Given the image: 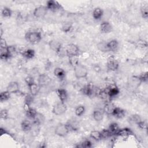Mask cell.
I'll return each mask as SVG.
<instances>
[{
	"label": "cell",
	"instance_id": "40",
	"mask_svg": "<svg viewBox=\"0 0 148 148\" xmlns=\"http://www.w3.org/2000/svg\"><path fill=\"white\" fill-rule=\"evenodd\" d=\"M8 116H9V113L7 109H3L1 110V112H0L1 119L3 120H6L8 118Z\"/></svg>",
	"mask_w": 148,
	"mask_h": 148
},
{
	"label": "cell",
	"instance_id": "37",
	"mask_svg": "<svg viewBox=\"0 0 148 148\" xmlns=\"http://www.w3.org/2000/svg\"><path fill=\"white\" fill-rule=\"evenodd\" d=\"M142 120L138 114H132L129 119V121L131 123L136 124V125Z\"/></svg>",
	"mask_w": 148,
	"mask_h": 148
},
{
	"label": "cell",
	"instance_id": "17",
	"mask_svg": "<svg viewBox=\"0 0 148 148\" xmlns=\"http://www.w3.org/2000/svg\"><path fill=\"white\" fill-rule=\"evenodd\" d=\"M109 51H116L119 48V42L116 39H112L107 42Z\"/></svg>",
	"mask_w": 148,
	"mask_h": 148
},
{
	"label": "cell",
	"instance_id": "39",
	"mask_svg": "<svg viewBox=\"0 0 148 148\" xmlns=\"http://www.w3.org/2000/svg\"><path fill=\"white\" fill-rule=\"evenodd\" d=\"M34 96L32 95V94H26V95L25 96V99H24V103L31 105V104L34 101Z\"/></svg>",
	"mask_w": 148,
	"mask_h": 148
},
{
	"label": "cell",
	"instance_id": "33",
	"mask_svg": "<svg viewBox=\"0 0 148 148\" xmlns=\"http://www.w3.org/2000/svg\"><path fill=\"white\" fill-rule=\"evenodd\" d=\"M10 94H11L7 90L1 92L0 94V101L1 102H3L9 100L10 97Z\"/></svg>",
	"mask_w": 148,
	"mask_h": 148
},
{
	"label": "cell",
	"instance_id": "8",
	"mask_svg": "<svg viewBox=\"0 0 148 148\" xmlns=\"http://www.w3.org/2000/svg\"><path fill=\"white\" fill-rule=\"evenodd\" d=\"M51 82L50 77L45 73L40 74L38 78V84L41 87H45L47 86Z\"/></svg>",
	"mask_w": 148,
	"mask_h": 148
},
{
	"label": "cell",
	"instance_id": "31",
	"mask_svg": "<svg viewBox=\"0 0 148 148\" xmlns=\"http://www.w3.org/2000/svg\"><path fill=\"white\" fill-rule=\"evenodd\" d=\"M97 47L98 49L102 51V52H108L109 51L108 46H107V42H105L103 41L99 42L97 45Z\"/></svg>",
	"mask_w": 148,
	"mask_h": 148
},
{
	"label": "cell",
	"instance_id": "35",
	"mask_svg": "<svg viewBox=\"0 0 148 148\" xmlns=\"http://www.w3.org/2000/svg\"><path fill=\"white\" fill-rule=\"evenodd\" d=\"M2 16L5 18H9L12 14V10L8 7H4L2 10Z\"/></svg>",
	"mask_w": 148,
	"mask_h": 148
},
{
	"label": "cell",
	"instance_id": "21",
	"mask_svg": "<svg viewBox=\"0 0 148 148\" xmlns=\"http://www.w3.org/2000/svg\"><path fill=\"white\" fill-rule=\"evenodd\" d=\"M28 87L29 88V93L31 94H32V95H34V97L36 96L39 93L40 89V87L39 86L38 84H37L35 82L32 83V84L28 86Z\"/></svg>",
	"mask_w": 148,
	"mask_h": 148
},
{
	"label": "cell",
	"instance_id": "44",
	"mask_svg": "<svg viewBox=\"0 0 148 148\" xmlns=\"http://www.w3.org/2000/svg\"><path fill=\"white\" fill-rule=\"evenodd\" d=\"M137 125H138V127L140 128V129L143 130V129H146V128H147V124H146V123L145 121H144L141 120Z\"/></svg>",
	"mask_w": 148,
	"mask_h": 148
},
{
	"label": "cell",
	"instance_id": "36",
	"mask_svg": "<svg viewBox=\"0 0 148 148\" xmlns=\"http://www.w3.org/2000/svg\"><path fill=\"white\" fill-rule=\"evenodd\" d=\"M84 112H85V108L83 105L77 106L75 109V114L78 117H80L83 116Z\"/></svg>",
	"mask_w": 148,
	"mask_h": 148
},
{
	"label": "cell",
	"instance_id": "5",
	"mask_svg": "<svg viewBox=\"0 0 148 148\" xmlns=\"http://www.w3.org/2000/svg\"><path fill=\"white\" fill-rule=\"evenodd\" d=\"M65 53L68 57L73 56H79L80 50L77 45L73 43H70L68 44L65 48Z\"/></svg>",
	"mask_w": 148,
	"mask_h": 148
},
{
	"label": "cell",
	"instance_id": "4",
	"mask_svg": "<svg viewBox=\"0 0 148 148\" xmlns=\"http://www.w3.org/2000/svg\"><path fill=\"white\" fill-rule=\"evenodd\" d=\"M67 110V106L65 102H59L55 104L52 109V112L56 116H60L64 114Z\"/></svg>",
	"mask_w": 148,
	"mask_h": 148
},
{
	"label": "cell",
	"instance_id": "3",
	"mask_svg": "<svg viewBox=\"0 0 148 148\" xmlns=\"http://www.w3.org/2000/svg\"><path fill=\"white\" fill-rule=\"evenodd\" d=\"M70 131L66 124L59 123L54 129V133L56 135L60 137H64L68 135Z\"/></svg>",
	"mask_w": 148,
	"mask_h": 148
},
{
	"label": "cell",
	"instance_id": "24",
	"mask_svg": "<svg viewBox=\"0 0 148 148\" xmlns=\"http://www.w3.org/2000/svg\"><path fill=\"white\" fill-rule=\"evenodd\" d=\"M54 75L58 79L62 80L65 77L66 72L62 68L57 67V68H56L54 70Z\"/></svg>",
	"mask_w": 148,
	"mask_h": 148
},
{
	"label": "cell",
	"instance_id": "16",
	"mask_svg": "<svg viewBox=\"0 0 148 148\" xmlns=\"http://www.w3.org/2000/svg\"><path fill=\"white\" fill-rule=\"evenodd\" d=\"M32 120L34 124L40 125L44 123L45 121V117L42 113L37 112Z\"/></svg>",
	"mask_w": 148,
	"mask_h": 148
},
{
	"label": "cell",
	"instance_id": "30",
	"mask_svg": "<svg viewBox=\"0 0 148 148\" xmlns=\"http://www.w3.org/2000/svg\"><path fill=\"white\" fill-rule=\"evenodd\" d=\"M72 28V24L71 22H64L61 27V30L65 33H68L71 32Z\"/></svg>",
	"mask_w": 148,
	"mask_h": 148
},
{
	"label": "cell",
	"instance_id": "22",
	"mask_svg": "<svg viewBox=\"0 0 148 148\" xmlns=\"http://www.w3.org/2000/svg\"><path fill=\"white\" fill-rule=\"evenodd\" d=\"M33 123L28 120H24L21 123V128L24 132L30 131L32 128Z\"/></svg>",
	"mask_w": 148,
	"mask_h": 148
},
{
	"label": "cell",
	"instance_id": "14",
	"mask_svg": "<svg viewBox=\"0 0 148 148\" xmlns=\"http://www.w3.org/2000/svg\"><path fill=\"white\" fill-rule=\"evenodd\" d=\"M57 95L61 102H65L68 99V93L65 89L60 88L56 90Z\"/></svg>",
	"mask_w": 148,
	"mask_h": 148
},
{
	"label": "cell",
	"instance_id": "23",
	"mask_svg": "<svg viewBox=\"0 0 148 148\" xmlns=\"http://www.w3.org/2000/svg\"><path fill=\"white\" fill-rule=\"evenodd\" d=\"M103 14V11L99 7H97L94 8V9L92 11V17L96 20H100L102 17Z\"/></svg>",
	"mask_w": 148,
	"mask_h": 148
},
{
	"label": "cell",
	"instance_id": "10",
	"mask_svg": "<svg viewBox=\"0 0 148 148\" xmlns=\"http://www.w3.org/2000/svg\"><path fill=\"white\" fill-rule=\"evenodd\" d=\"M49 47L57 54H60L62 50V45L61 43L56 40H50L49 43Z\"/></svg>",
	"mask_w": 148,
	"mask_h": 148
},
{
	"label": "cell",
	"instance_id": "26",
	"mask_svg": "<svg viewBox=\"0 0 148 148\" xmlns=\"http://www.w3.org/2000/svg\"><path fill=\"white\" fill-rule=\"evenodd\" d=\"M70 131H76L79 129V123L76 120H69L66 123Z\"/></svg>",
	"mask_w": 148,
	"mask_h": 148
},
{
	"label": "cell",
	"instance_id": "7",
	"mask_svg": "<svg viewBox=\"0 0 148 148\" xmlns=\"http://www.w3.org/2000/svg\"><path fill=\"white\" fill-rule=\"evenodd\" d=\"M47 10L48 9L46 6H38L34 9L33 14L36 18H43L46 15Z\"/></svg>",
	"mask_w": 148,
	"mask_h": 148
},
{
	"label": "cell",
	"instance_id": "43",
	"mask_svg": "<svg viewBox=\"0 0 148 148\" xmlns=\"http://www.w3.org/2000/svg\"><path fill=\"white\" fill-rule=\"evenodd\" d=\"M25 82L26 83V84L27 85V86L32 84V83H35V80L34 79V78L31 76H28L25 78Z\"/></svg>",
	"mask_w": 148,
	"mask_h": 148
},
{
	"label": "cell",
	"instance_id": "29",
	"mask_svg": "<svg viewBox=\"0 0 148 148\" xmlns=\"http://www.w3.org/2000/svg\"><path fill=\"white\" fill-rule=\"evenodd\" d=\"M69 63L73 68L79 64V57L78 56H73L68 57Z\"/></svg>",
	"mask_w": 148,
	"mask_h": 148
},
{
	"label": "cell",
	"instance_id": "2",
	"mask_svg": "<svg viewBox=\"0 0 148 148\" xmlns=\"http://www.w3.org/2000/svg\"><path fill=\"white\" fill-rule=\"evenodd\" d=\"M74 75L77 79L86 78L88 75V70L87 68L80 64H79L73 68Z\"/></svg>",
	"mask_w": 148,
	"mask_h": 148
},
{
	"label": "cell",
	"instance_id": "34",
	"mask_svg": "<svg viewBox=\"0 0 148 148\" xmlns=\"http://www.w3.org/2000/svg\"><path fill=\"white\" fill-rule=\"evenodd\" d=\"M25 112L27 117H28L29 119H33L38 112L35 109L30 107L28 110L25 111Z\"/></svg>",
	"mask_w": 148,
	"mask_h": 148
},
{
	"label": "cell",
	"instance_id": "1",
	"mask_svg": "<svg viewBox=\"0 0 148 148\" xmlns=\"http://www.w3.org/2000/svg\"><path fill=\"white\" fill-rule=\"evenodd\" d=\"M25 39L31 44L36 45L39 43L42 39V34L37 31L27 32L25 35Z\"/></svg>",
	"mask_w": 148,
	"mask_h": 148
},
{
	"label": "cell",
	"instance_id": "19",
	"mask_svg": "<svg viewBox=\"0 0 148 148\" xmlns=\"http://www.w3.org/2000/svg\"><path fill=\"white\" fill-rule=\"evenodd\" d=\"M103 114H104V112L103 110H102L101 109H95L93 111L92 116L94 120L99 122L102 120L103 118Z\"/></svg>",
	"mask_w": 148,
	"mask_h": 148
},
{
	"label": "cell",
	"instance_id": "11",
	"mask_svg": "<svg viewBox=\"0 0 148 148\" xmlns=\"http://www.w3.org/2000/svg\"><path fill=\"white\" fill-rule=\"evenodd\" d=\"M46 6L48 10L52 12H56L61 8V5H60V3L57 1L53 0H49L47 1Z\"/></svg>",
	"mask_w": 148,
	"mask_h": 148
},
{
	"label": "cell",
	"instance_id": "13",
	"mask_svg": "<svg viewBox=\"0 0 148 148\" xmlns=\"http://www.w3.org/2000/svg\"><path fill=\"white\" fill-rule=\"evenodd\" d=\"M100 31L102 34H108L110 33L113 27L111 24L108 21H103L100 24Z\"/></svg>",
	"mask_w": 148,
	"mask_h": 148
},
{
	"label": "cell",
	"instance_id": "15",
	"mask_svg": "<svg viewBox=\"0 0 148 148\" xmlns=\"http://www.w3.org/2000/svg\"><path fill=\"white\" fill-rule=\"evenodd\" d=\"M125 110L117 106L115 107L112 114V116H114L117 119H122L125 116Z\"/></svg>",
	"mask_w": 148,
	"mask_h": 148
},
{
	"label": "cell",
	"instance_id": "12",
	"mask_svg": "<svg viewBox=\"0 0 148 148\" xmlns=\"http://www.w3.org/2000/svg\"><path fill=\"white\" fill-rule=\"evenodd\" d=\"M6 90L10 94H16L19 92L20 86L18 83L15 81L10 82L6 87Z\"/></svg>",
	"mask_w": 148,
	"mask_h": 148
},
{
	"label": "cell",
	"instance_id": "9",
	"mask_svg": "<svg viewBox=\"0 0 148 148\" xmlns=\"http://www.w3.org/2000/svg\"><path fill=\"white\" fill-rule=\"evenodd\" d=\"M108 96L110 98H113L120 93L119 88L116 84H111L105 89Z\"/></svg>",
	"mask_w": 148,
	"mask_h": 148
},
{
	"label": "cell",
	"instance_id": "27",
	"mask_svg": "<svg viewBox=\"0 0 148 148\" xmlns=\"http://www.w3.org/2000/svg\"><path fill=\"white\" fill-rule=\"evenodd\" d=\"M90 136L92 139H93L94 140H95L96 141L101 140L102 139L101 132V131H99L94 130V131H91V132L90 134Z\"/></svg>",
	"mask_w": 148,
	"mask_h": 148
},
{
	"label": "cell",
	"instance_id": "6",
	"mask_svg": "<svg viewBox=\"0 0 148 148\" xmlns=\"http://www.w3.org/2000/svg\"><path fill=\"white\" fill-rule=\"evenodd\" d=\"M119 67V63L118 60L113 56H110L106 62V68L109 71H116Z\"/></svg>",
	"mask_w": 148,
	"mask_h": 148
},
{
	"label": "cell",
	"instance_id": "42",
	"mask_svg": "<svg viewBox=\"0 0 148 148\" xmlns=\"http://www.w3.org/2000/svg\"><path fill=\"white\" fill-rule=\"evenodd\" d=\"M92 143L90 140H85L82 142V143H81L80 147H84V148H88V147H92Z\"/></svg>",
	"mask_w": 148,
	"mask_h": 148
},
{
	"label": "cell",
	"instance_id": "20",
	"mask_svg": "<svg viewBox=\"0 0 148 148\" xmlns=\"http://www.w3.org/2000/svg\"><path fill=\"white\" fill-rule=\"evenodd\" d=\"M115 107L116 106L113 103L111 102H107L103 106V111L104 113L108 115H112Z\"/></svg>",
	"mask_w": 148,
	"mask_h": 148
},
{
	"label": "cell",
	"instance_id": "32",
	"mask_svg": "<svg viewBox=\"0 0 148 148\" xmlns=\"http://www.w3.org/2000/svg\"><path fill=\"white\" fill-rule=\"evenodd\" d=\"M140 13L142 18L147 19L148 17V6L147 4H143L140 7Z\"/></svg>",
	"mask_w": 148,
	"mask_h": 148
},
{
	"label": "cell",
	"instance_id": "28",
	"mask_svg": "<svg viewBox=\"0 0 148 148\" xmlns=\"http://www.w3.org/2000/svg\"><path fill=\"white\" fill-rule=\"evenodd\" d=\"M120 128L119 125L116 123H112L109 125L108 130L112 134V135H116L117 132L119 130Z\"/></svg>",
	"mask_w": 148,
	"mask_h": 148
},
{
	"label": "cell",
	"instance_id": "25",
	"mask_svg": "<svg viewBox=\"0 0 148 148\" xmlns=\"http://www.w3.org/2000/svg\"><path fill=\"white\" fill-rule=\"evenodd\" d=\"M22 56L27 59H32L35 57V52L34 49H27L23 51L21 53Z\"/></svg>",
	"mask_w": 148,
	"mask_h": 148
},
{
	"label": "cell",
	"instance_id": "18",
	"mask_svg": "<svg viewBox=\"0 0 148 148\" xmlns=\"http://www.w3.org/2000/svg\"><path fill=\"white\" fill-rule=\"evenodd\" d=\"M132 134V132L131 131V129L128 128H120L116 135L119 136L123 138H127Z\"/></svg>",
	"mask_w": 148,
	"mask_h": 148
},
{
	"label": "cell",
	"instance_id": "41",
	"mask_svg": "<svg viewBox=\"0 0 148 148\" xmlns=\"http://www.w3.org/2000/svg\"><path fill=\"white\" fill-rule=\"evenodd\" d=\"M101 134H102V139L103 138H108L110 136H111L112 135V134L109 132L108 129H104L102 131H101Z\"/></svg>",
	"mask_w": 148,
	"mask_h": 148
},
{
	"label": "cell",
	"instance_id": "38",
	"mask_svg": "<svg viewBox=\"0 0 148 148\" xmlns=\"http://www.w3.org/2000/svg\"><path fill=\"white\" fill-rule=\"evenodd\" d=\"M137 77L140 83L146 82L148 79V73L147 72H143L140 75H139V76H137Z\"/></svg>",
	"mask_w": 148,
	"mask_h": 148
}]
</instances>
